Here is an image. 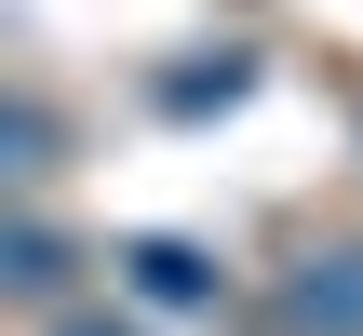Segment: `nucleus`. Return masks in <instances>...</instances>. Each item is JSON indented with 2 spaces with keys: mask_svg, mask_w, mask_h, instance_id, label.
Here are the masks:
<instances>
[{
  "mask_svg": "<svg viewBox=\"0 0 363 336\" xmlns=\"http://www.w3.org/2000/svg\"><path fill=\"white\" fill-rule=\"evenodd\" d=\"M269 323H283V336H363V242L296 256V269H283V296H269Z\"/></svg>",
  "mask_w": 363,
  "mask_h": 336,
  "instance_id": "1",
  "label": "nucleus"
},
{
  "mask_svg": "<svg viewBox=\"0 0 363 336\" xmlns=\"http://www.w3.org/2000/svg\"><path fill=\"white\" fill-rule=\"evenodd\" d=\"M67 229H40V215H0V310H40V296H67Z\"/></svg>",
  "mask_w": 363,
  "mask_h": 336,
  "instance_id": "2",
  "label": "nucleus"
},
{
  "mask_svg": "<svg viewBox=\"0 0 363 336\" xmlns=\"http://www.w3.org/2000/svg\"><path fill=\"white\" fill-rule=\"evenodd\" d=\"M135 296H148V310H202V296H216V256H202V242H135Z\"/></svg>",
  "mask_w": 363,
  "mask_h": 336,
  "instance_id": "3",
  "label": "nucleus"
},
{
  "mask_svg": "<svg viewBox=\"0 0 363 336\" xmlns=\"http://www.w3.org/2000/svg\"><path fill=\"white\" fill-rule=\"evenodd\" d=\"M27 175H54V108L0 94V189H27Z\"/></svg>",
  "mask_w": 363,
  "mask_h": 336,
  "instance_id": "4",
  "label": "nucleus"
},
{
  "mask_svg": "<svg viewBox=\"0 0 363 336\" xmlns=\"http://www.w3.org/2000/svg\"><path fill=\"white\" fill-rule=\"evenodd\" d=\"M54 336H135L121 310H54Z\"/></svg>",
  "mask_w": 363,
  "mask_h": 336,
  "instance_id": "5",
  "label": "nucleus"
}]
</instances>
